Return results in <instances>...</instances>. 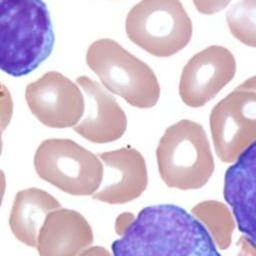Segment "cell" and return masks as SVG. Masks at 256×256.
Listing matches in <instances>:
<instances>
[{
    "label": "cell",
    "instance_id": "cell-1",
    "mask_svg": "<svg viewBox=\"0 0 256 256\" xmlns=\"http://www.w3.org/2000/svg\"><path fill=\"white\" fill-rule=\"evenodd\" d=\"M111 248L112 256H221L205 225L174 204L143 208Z\"/></svg>",
    "mask_w": 256,
    "mask_h": 256
},
{
    "label": "cell",
    "instance_id": "cell-19",
    "mask_svg": "<svg viewBox=\"0 0 256 256\" xmlns=\"http://www.w3.org/2000/svg\"><path fill=\"white\" fill-rule=\"evenodd\" d=\"M238 88L241 89H247V90H252V91H256V75L252 76L248 79H246L243 83H241Z\"/></svg>",
    "mask_w": 256,
    "mask_h": 256
},
{
    "label": "cell",
    "instance_id": "cell-7",
    "mask_svg": "<svg viewBox=\"0 0 256 256\" xmlns=\"http://www.w3.org/2000/svg\"><path fill=\"white\" fill-rule=\"evenodd\" d=\"M25 99L32 114L51 128L75 127L85 113L80 88L57 71H49L28 84Z\"/></svg>",
    "mask_w": 256,
    "mask_h": 256
},
{
    "label": "cell",
    "instance_id": "cell-10",
    "mask_svg": "<svg viewBox=\"0 0 256 256\" xmlns=\"http://www.w3.org/2000/svg\"><path fill=\"white\" fill-rule=\"evenodd\" d=\"M98 156L103 163L104 174L100 188L92 195L94 199L108 204H124L145 191L148 184L147 166L138 150L123 147Z\"/></svg>",
    "mask_w": 256,
    "mask_h": 256
},
{
    "label": "cell",
    "instance_id": "cell-4",
    "mask_svg": "<svg viewBox=\"0 0 256 256\" xmlns=\"http://www.w3.org/2000/svg\"><path fill=\"white\" fill-rule=\"evenodd\" d=\"M86 63L108 91L137 108H152L160 97V86L153 70L116 41L103 38L86 52Z\"/></svg>",
    "mask_w": 256,
    "mask_h": 256
},
{
    "label": "cell",
    "instance_id": "cell-17",
    "mask_svg": "<svg viewBox=\"0 0 256 256\" xmlns=\"http://www.w3.org/2000/svg\"><path fill=\"white\" fill-rule=\"evenodd\" d=\"M134 219H135V216L131 212L120 213L116 217L115 223H114V229H115L116 234L121 236L126 231V229L130 226V224L133 222Z\"/></svg>",
    "mask_w": 256,
    "mask_h": 256
},
{
    "label": "cell",
    "instance_id": "cell-15",
    "mask_svg": "<svg viewBox=\"0 0 256 256\" xmlns=\"http://www.w3.org/2000/svg\"><path fill=\"white\" fill-rule=\"evenodd\" d=\"M231 34L241 43L256 48V0H241L226 14Z\"/></svg>",
    "mask_w": 256,
    "mask_h": 256
},
{
    "label": "cell",
    "instance_id": "cell-6",
    "mask_svg": "<svg viewBox=\"0 0 256 256\" xmlns=\"http://www.w3.org/2000/svg\"><path fill=\"white\" fill-rule=\"evenodd\" d=\"M34 167L40 178L70 195H93L103 181L99 156L71 139L44 140L35 152Z\"/></svg>",
    "mask_w": 256,
    "mask_h": 256
},
{
    "label": "cell",
    "instance_id": "cell-13",
    "mask_svg": "<svg viewBox=\"0 0 256 256\" xmlns=\"http://www.w3.org/2000/svg\"><path fill=\"white\" fill-rule=\"evenodd\" d=\"M93 242L89 222L79 212L66 208L52 211L37 239L39 256H79Z\"/></svg>",
    "mask_w": 256,
    "mask_h": 256
},
{
    "label": "cell",
    "instance_id": "cell-16",
    "mask_svg": "<svg viewBox=\"0 0 256 256\" xmlns=\"http://www.w3.org/2000/svg\"><path fill=\"white\" fill-rule=\"evenodd\" d=\"M230 1L231 0H193V4L198 12L212 15L223 10Z\"/></svg>",
    "mask_w": 256,
    "mask_h": 256
},
{
    "label": "cell",
    "instance_id": "cell-14",
    "mask_svg": "<svg viewBox=\"0 0 256 256\" xmlns=\"http://www.w3.org/2000/svg\"><path fill=\"white\" fill-rule=\"evenodd\" d=\"M61 208L58 200L39 188H27L19 191L13 201L9 225L17 240L34 247L47 216Z\"/></svg>",
    "mask_w": 256,
    "mask_h": 256
},
{
    "label": "cell",
    "instance_id": "cell-11",
    "mask_svg": "<svg viewBox=\"0 0 256 256\" xmlns=\"http://www.w3.org/2000/svg\"><path fill=\"white\" fill-rule=\"evenodd\" d=\"M223 196L239 231L256 250V139L226 170Z\"/></svg>",
    "mask_w": 256,
    "mask_h": 256
},
{
    "label": "cell",
    "instance_id": "cell-5",
    "mask_svg": "<svg viewBox=\"0 0 256 256\" xmlns=\"http://www.w3.org/2000/svg\"><path fill=\"white\" fill-rule=\"evenodd\" d=\"M128 38L156 57H170L190 42L192 21L180 0H141L128 12Z\"/></svg>",
    "mask_w": 256,
    "mask_h": 256
},
{
    "label": "cell",
    "instance_id": "cell-3",
    "mask_svg": "<svg viewBox=\"0 0 256 256\" xmlns=\"http://www.w3.org/2000/svg\"><path fill=\"white\" fill-rule=\"evenodd\" d=\"M156 160L164 183L180 190L200 188L213 169L206 133L199 123L189 119L165 130L156 149Z\"/></svg>",
    "mask_w": 256,
    "mask_h": 256
},
{
    "label": "cell",
    "instance_id": "cell-2",
    "mask_svg": "<svg viewBox=\"0 0 256 256\" xmlns=\"http://www.w3.org/2000/svg\"><path fill=\"white\" fill-rule=\"evenodd\" d=\"M54 32L43 0H0V68L25 76L51 54Z\"/></svg>",
    "mask_w": 256,
    "mask_h": 256
},
{
    "label": "cell",
    "instance_id": "cell-9",
    "mask_svg": "<svg viewBox=\"0 0 256 256\" xmlns=\"http://www.w3.org/2000/svg\"><path fill=\"white\" fill-rule=\"evenodd\" d=\"M236 60L232 52L211 45L192 56L182 70L179 95L189 107H201L213 99L235 76Z\"/></svg>",
    "mask_w": 256,
    "mask_h": 256
},
{
    "label": "cell",
    "instance_id": "cell-8",
    "mask_svg": "<svg viewBox=\"0 0 256 256\" xmlns=\"http://www.w3.org/2000/svg\"><path fill=\"white\" fill-rule=\"evenodd\" d=\"M210 128L217 154L233 158L256 139V91L236 88L211 111Z\"/></svg>",
    "mask_w": 256,
    "mask_h": 256
},
{
    "label": "cell",
    "instance_id": "cell-12",
    "mask_svg": "<svg viewBox=\"0 0 256 256\" xmlns=\"http://www.w3.org/2000/svg\"><path fill=\"white\" fill-rule=\"evenodd\" d=\"M86 98V115L74 127L76 133L93 143L118 140L127 128V117L116 99L88 76L76 79Z\"/></svg>",
    "mask_w": 256,
    "mask_h": 256
},
{
    "label": "cell",
    "instance_id": "cell-18",
    "mask_svg": "<svg viewBox=\"0 0 256 256\" xmlns=\"http://www.w3.org/2000/svg\"><path fill=\"white\" fill-rule=\"evenodd\" d=\"M79 256H111V254L104 247L93 246L85 249Z\"/></svg>",
    "mask_w": 256,
    "mask_h": 256
}]
</instances>
